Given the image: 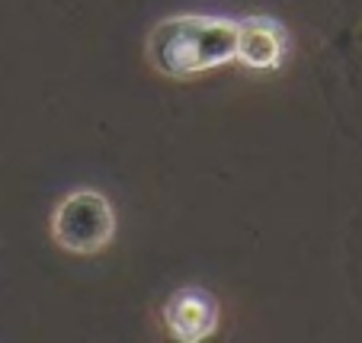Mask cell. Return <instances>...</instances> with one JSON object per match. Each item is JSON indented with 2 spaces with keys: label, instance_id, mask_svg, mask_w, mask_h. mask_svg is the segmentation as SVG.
<instances>
[{
  "label": "cell",
  "instance_id": "6da1fadb",
  "mask_svg": "<svg viewBox=\"0 0 362 343\" xmlns=\"http://www.w3.org/2000/svg\"><path fill=\"white\" fill-rule=\"evenodd\" d=\"M238 20L215 13H177L148 33V62L170 81L209 74L234 62Z\"/></svg>",
  "mask_w": 362,
  "mask_h": 343
},
{
  "label": "cell",
  "instance_id": "7a4b0ae2",
  "mask_svg": "<svg viewBox=\"0 0 362 343\" xmlns=\"http://www.w3.org/2000/svg\"><path fill=\"white\" fill-rule=\"evenodd\" d=\"M116 238V209L100 190H71L52 212V240L74 257H93Z\"/></svg>",
  "mask_w": 362,
  "mask_h": 343
},
{
  "label": "cell",
  "instance_id": "3957f363",
  "mask_svg": "<svg viewBox=\"0 0 362 343\" xmlns=\"http://www.w3.org/2000/svg\"><path fill=\"white\" fill-rule=\"evenodd\" d=\"M160 321L173 340L199 343L212 337L218 327V302L205 289H177L160 308Z\"/></svg>",
  "mask_w": 362,
  "mask_h": 343
},
{
  "label": "cell",
  "instance_id": "277c9868",
  "mask_svg": "<svg viewBox=\"0 0 362 343\" xmlns=\"http://www.w3.org/2000/svg\"><path fill=\"white\" fill-rule=\"evenodd\" d=\"M286 29L273 16H240L234 39V62L250 71H276L286 62Z\"/></svg>",
  "mask_w": 362,
  "mask_h": 343
},
{
  "label": "cell",
  "instance_id": "5b68a950",
  "mask_svg": "<svg viewBox=\"0 0 362 343\" xmlns=\"http://www.w3.org/2000/svg\"><path fill=\"white\" fill-rule=\"evenodd\" d=\"M356 39L362 42V16H359V26H356Z\"/></svg>",
  "mask_w": 362,
  "mask_h": 343
}]
</instances>
